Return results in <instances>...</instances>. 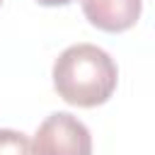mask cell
Instances as JSON below:
<instances>
[{
	"label": "cell",
	"instance_id": "cell-1",
	"mask_svg": "<svg viewBox=\"0 0 155 155\" xmlns=\"http://www.w3.org/2000/svg\"><path fill=\"white\" fill-rule=\"evenodd\" d=\"M119 70L114 58L94 44L68 46L53 63V87L73 107H99L116 90Z\"/></svg>",
	"mask_w": 155,
	"mask_h": 155
},
{
	"label": "cell",
	"instance_id": "cell-2",
	"mask_svg": "<svg viewBox=\"0 0 155 155\" xmlns=\"http://www.w3.org/2000/svg\"><path fill=\"white\" fill-rule=\"evenodd\" d=\"M34 155H92L87 126L65 111L51 114L34 133Z\"/></svg>",
	"mask_w": 155,
	"mask_h": 155
},
{
	"label": "cell",
	"instance_id": "cell-3",
	"mask_svg": "<svg viewBox=\"0 0 155 155\" xmlns=\"http://www.w3.org/2000/svg\"><path fill=\"white\" fill-rule=\"evenodd\" d=\"M92 27L102 31H126L140 17V0H80Z\"/></svg>",
	"mask_w": 155,
	"mask_h": 155
},
{
	"label": "cell",
	"instance_id": "cell-4",
	"mask_svg": "<svg viewBox=\"0 0 155 155\" xmlns=\"http://www.w3.org/2000/svg\"><path fill=\"white\" fill-rule=\"evenodd\" d=\"M0 155H34V145L24 133L0 128Z\"/></svg>",
	"mask_w": 155,
	"mask_h": 155
},
{
	"label": "cell",
	"instance_id": "cell-5",
	"mask_svg": "<svg viewBox=\"0 0 155 155\" xmlns=\"http://www.w3.org/2000/svg\"><path fill=\"white\" fill-rule=\"evenodd\" d=\"M39 5H46V7H56V5H68L73 0H36Z\"/></svg>",
	"mask_w": 155,
	"mask_h": 155
},
{
	"label": "cell",
	"instance_id": "cell-6",
	"mask_svg": "<svg viewBox=\"0 0 155 155\" xmlns=\"http://www.w3.org/2000/svg\"><path fill=\"white\" fill-rule=\"evenodd\" d=\"M0 2H2V0H0Z\"/></svg>",
	"mask_w": 155,
	"mask_h": 155
}]
</instances>
